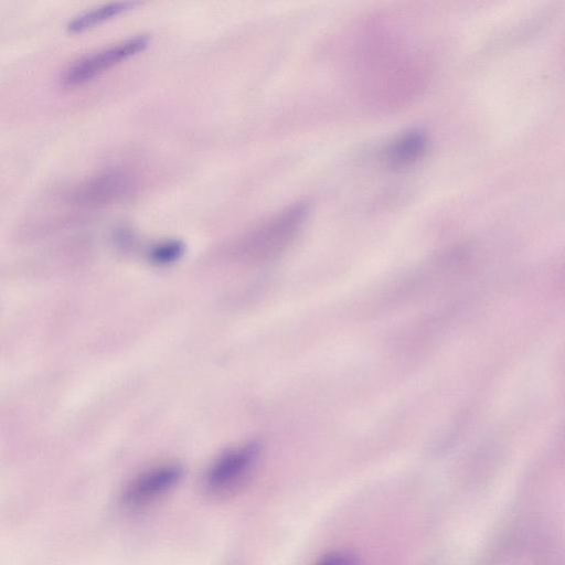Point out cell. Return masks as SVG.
Here are the masks:
<instances>
[{
	"mask_svg": "<svg viewBox=\"0 0 565 565\" xmlns=\"http://www.w3.org/2000/svg\"><path fill=\"white\" fill-rule=\"evenodd\" d=\"M184 245L180 241H167L152 247L150 259L160 265L171 264L183 254Z\"/></svg>",
	"mask_w": 565,
	"mask_h": 565,
	"instance_id": "8",
	"label": "cell"
},
{
	"mask_svg": "<svg viewBox=\"0 0 565 565\" xmlns=\"http://www.w3.org/2000/svg\"><path fill=\"white\" fill-rule=\"evenodd\" d=\"M126 188V181L120 174L108 173L93 179L76 194L85 203H104L120 195Z\"/></svg>",
	"mask_w": 565,
	"mask_h": 565,
	"instance_id": "6",
	"label": "cell"
},
{
	"mask_svg": "<svg viewBox=\"0 0 565 565\" xmlns=\"http://www.w3.org/2000/svg\"><path fill=\"white\" fill-rule=\"evenodd\" d=\"M307 206L294 205L250 233L238 246V254L247 260L267 259L282 249L300 228Z\"/></svg>",
	"mask_w": 565,
	"mask_h": 565,
	"instance_id": "2",
	"label": "cell"
},
{
	"mask_svg": "<svg viewBox=\"0 0 565 565\" xmlns=\"http://www.w3.org/2000/svg\"><path fill=\"white\" fill-rule=\"evenodd\" d=\"M312 565H363V563L355 552L338 548L324 553Z\"/></svg>",
	"mask_w": 565,
	"mask_h": 565,
	"instance_id": "9",
	"label": "cell"
},
{
	"mask_svg": "<svg viewBox=\"0 0 565 565\" xmlns=\"http://www.w3.org/2000/svg\"><path fill=\"white\" fill-rule=\"evenodd\" d=\"M138 3L134 1H117L110 2L92 10H87L68 21L66 28L71 33L82 32L89 28L100 24L102 22L111 19L120 13H124Z\"/></svg>",
	"mask_w": 565,
	"mask_h": 565,
	"instance_id": "7",
	"label": "cell"
},
{
	"mask_svg": "<svg viewBox=\"0 0 565 565\" xmlns=\"http://www.w3.org/2000/svg\"><path fill=\"white\" fill-rule=\"evenodd\" d=\"M260 456L258 443L248 441L218 455L202 478V492L213 501L239 493L250 480Z\"/></svg>",
	"mask_w": 565,
	"mask_h": 565,
	"instance_id": "1",
	"label": "cell"
},
{
	"mask_svg": "<svg viewBox=\"0 0 565 565\" xmlns=\"http://www.w3.org/2000/svg\"><path fill=\"white\" fill-rule=\"evenodd\" d=\"M149 42V36L136 35L86 55L67 68L63 81L67 85L85 83L107 68L143 51Z\"/></svg>",
	"mask_w": 565,
	"mask_h": 565,
	"instance_id": "4",
	"label": "cell"
},
{
	"mask_svg": "<svg viewBox=\"0 0 565 565\" xmlns=\"http://www.w3.org/2000/svg\"><path fill=\"white\" fill-rule=\"evenodd\" d=\"M183 469L173 462L159 463L139 472L126 486L122 504L132 511L143 510L169 494L180 482Z\"/></svg>",
	"mask_w": 565,
	"mask_h": 565,
	"instance_id": "3",
	"label": "cell"
},
{
	"mask_svg": "<svg viewBox=\"0 0 565 565\" xmlns=\"http://www.w3.org/2000/svg\"><path fill=\"white\" fill-rule=\"evenodd\" d=\"M423 131L412 130L396 139L387 150L386 160L392 167H405L418 160L427 149Z\"/></svg>",
	"mask_w": 565,
	"mask_h": 565,
	"instance_id": "5",
	"label": "cell"
}]
</instances>
